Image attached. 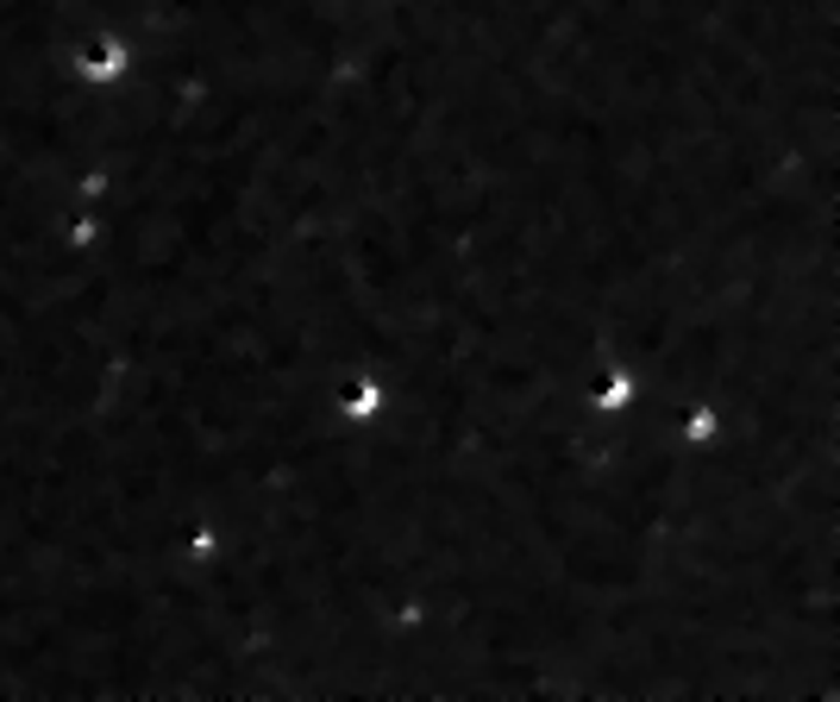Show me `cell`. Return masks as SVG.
<instances>
[{"instance_id":"6da1fadb","label":"cell","mask_w":840,"mask_h":702,"mask_svg":"<svg viewBox=\"0 0 840 702\" xmlns=\"http://www.w3.org/2000/svg\"><path fill=\"white\" fill-rule=\"evenodd\" d=\"M332 414L345 421V427H376V421H390L395 414V390L383 371H339L332 376Z\"/></svg>"},{"instance_id":"7a4b0ae2","label":"cell","mask_w":840,"mask_h":702,"mask_svg":"<svg viewBox=\"0 0 840 702\" xmlns=\"http://www.w3.org/2000/svg\"><path fill=\"white\" fill-rule=\"evenodd\" d=\"M126 70H132V44L119 39V32H88V39L70 51V82H82V88H119L126 82Z\"/></svg>"}]
</instances>
